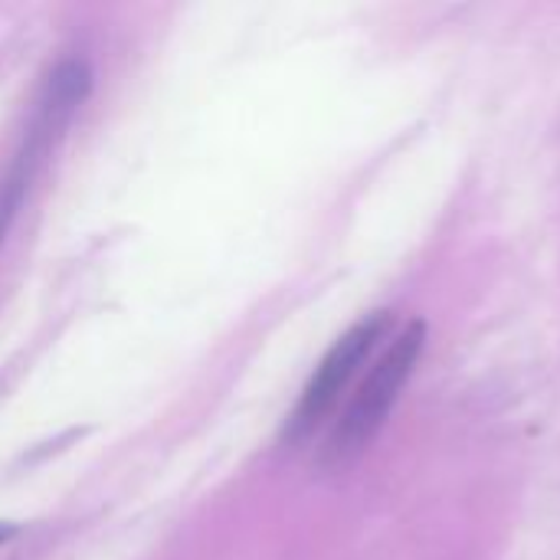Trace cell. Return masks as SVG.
Wrapping results in <instances>:
<instances>
[{
    "instance_id": "cell-1",
    "label": "cell",
    "mask_w": 560,
    "mask_h": 560,
    "mask_svg": "<svg viewBox=\"0 0 560 560\" xmlns=\"http://www.w3.org/2000/svg\"><path fill=\"white\" fill-rule=\"evenodd\" d=\"M423 341H427V328L420 322L390 341V348L374 364V371L368 374V381L361 384V390L348 404L345 417L338 420V427L325 446L328 463H345V459L358 456L374 440V433L384 427L390 407L397 404L407 377L413 374V368L423 354Z\"/></svg>"
},
{
    "instance_id": "cell-2",
    "label": "cell",
    "mask_w": 560,
    "mask_h": 560,
    "mask_svg": "<svg viewBox=\"0 0 560 560\" xmlns=\"http://www.w3.org/2000/svg\"><path fill=\"white\" fill-rule=\"evenodd\" d=\"M89 89H92V69H89L85 59L72 56V59H62L52 69V75L46 82V92L39 98V112L33 118V128L26 135V144H23V151L16 154V161L10 164V171H7V177L0 184V240L13 223L30 184L36 177V167L49 154L56 135L66 128L72 112L85 102Z\"/></svg>"
},
{
    "instance_id": "cell-3",
    "label": "cell",
    "mask_w": 560,
    "mask_h": 560,
    "mask_svg": "<svg viewBox=\"0 0 560 560\" xmlns=\"http://www.w3.org/2000/svg\"><path fill=\"white\" fill-rule=\"evenodd\" d=\"M387 331H390V315L374 312L335 341V348L325 354V361L312 374L308 387L302 390V400H299V407L285 427L289 440H305L331 413V407L338 404V397L345 394V387L351 384L358 368L368 361V354L377 348V341Z\"/></svg>"
},
{
    "instance_id": "cell-4",
    "label": "cell",
    "mask_w": 560,
    "mask_h": 560,
    "mask_svg": "<svg viewBox=\"0 0 560 560\" xmlns=\"http://www.w3.org/2000/svg\"><path fill=\"white\" fill-rule=\"evenodd\" d=\"M13 535H16V525H10V522H0V545H7Z\"/></svg>"
}]
</instances>
